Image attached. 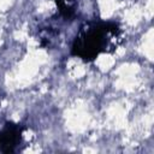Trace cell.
<instances>
[{
	"instance_id": "2",
	"label": "cell",
	"mask_w": 154,
	"mask_h": 154,
	"mask_svg": "<svg viewBox=\"0 0 154 154\" xmlns=\"http://www.w3.org/2000/svg\"><path fill=\"white\" fill-rule=\"evenodd\" d=\"M23 128L19 124L6 123L4 129L0 131V152L11 153L14 152L22 141Z\"/></svg>"
},
{
	"instance_id": "1",
	"label": "cell",
	"mask_w": 154,
	"mask_h": 154,
	"mask_svg": "<svg viewBox=\"0 0 154 154\" xmlns=\"http://www.w3.org/2000/svg\"><path fill=\"white\" fill-rule=\"evenodd\" d=\"M120 28L114 22L84 23L73 40L71 53L85 61H91L101 53L113 52L120 41Z\"/></svg>"
}]
</instances>
